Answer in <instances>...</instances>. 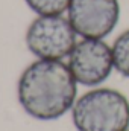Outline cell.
<instances>
[{"mask_svg":"<svg viewBox=\"0 0 129 131\" xmlns=\"http://www.w3.org/2000/svg\"><path fill=\"white\" fill-rule=\"evenodd\" d=\"M78 40L79 35L65 14L36 15L26 31V46L38 60L64 61Z\"/></svg>","mask_w":129,"mask_h":131,"instance_id":"3957f363","label":"cell"},{"mask_svg":"<svg viewBox=\"0 0 129 131\" xmlns=\"http://www.w3.org/2000/svg\"><path fill=\"white\" fill-rule=\"evenodd\" d=\"M111 46L115 72L129 79V28L119 34L111 43Z\"/></svg>","mask_w":129,"mask_h":131,"instance_id":"8992f818","label":"cell"},{"mask_svg":"<svg viewBox=\"0 0 129 131\" xmlns=\"http://www.w3.org/2000/svg\"><path fill=\"white\" fill-rule=\"evenodd\" d=\"M79 38H108L122 15L120 0H71L65 14Z\"/></svg>","mask_w":129,"mask_h":131,"instance_id":"5b68a950","label":"cell"},{"mask_svg":"<svg viewBox=\"0 0 129 131\" xmlns=\"http://www.w3.org/2000/svg\"><path fill=\"white\" fill-rule=\"evenodd\" d=\"M36 15H62L67 14L71 0H24Z\"/></svg>","mask_w":129,"mask_h":131,"instance_id":"52a82bcc","label":"cell"},{"mask_svg":"<svg viewBox=\"0 0 129 131\" xmlns=\"http://www.w3.org/2000/svg\"><path fill=\"white\" fill-rule=\"evenodd\" d=\"M67 60L76 82L88 89L103 85L115 72L112 46L106 38H79Z\"/></svg>","mask_w":129,"mask_h":131,"instance_id":"277c9868","label":"cell"},{"mask_svg":"<svg viewBox=\"0 0 129 131\" xmlns=\"http://www.w3.org/2000/svg\"><path fill=\"white\" fill-rule=\"evenodd\" d=\"M70 113L78 131L129 130V98L112 87L90 89L78 96Z\"/></svg>","mask_w":129,"mask_h":131,"instance_id":"7a4b0ae2","label":"cell"},{"mask_svg":"<svg viewBox=\"0 0 129 131\" xmlns=\"http://www.w3.org/2000/svg\"><path fill=\"white\" fill-rule=\"evenodd\" d=\"M78 82L64 61L36 60L18 79V102L38 121H55L71 111L78 99Z\"/></svg>","mask_w":129,"mask_h":131,"instance_id":"6da1fadb","label":"cell"},{"mask_svg":"<svg viewBox=\"0 0 129 131\" xmlns=\"http://www.w3.org/2000/svg\"><path fill=\"white\" fill-rule=\"evenodd\" d=\"M126 131H129V130H126Z\"/></svg>","mask_w":129,"mask_h":131,"instance_id":"ba28073f","label":"cell"}]
</instances>
